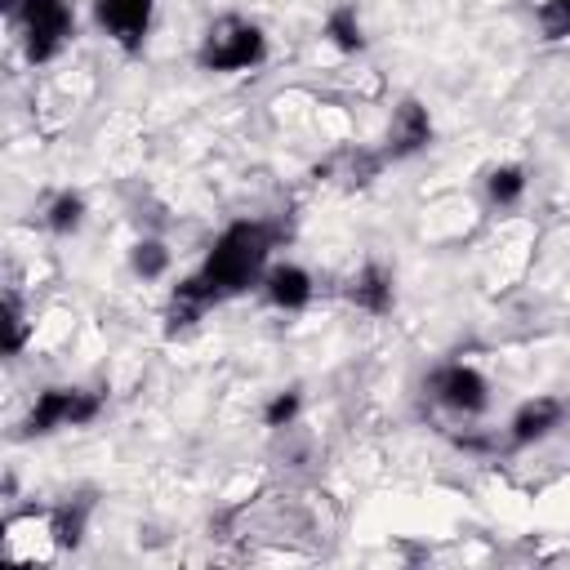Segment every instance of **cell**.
<instances>
[{
	"label": "cell",
	"mask_w": 570,
	"mask_h": 570,
	"mask_svg": "<svg viewBox=\"0 0 570 570\" xmlns=\"http://www.w3.org/2000/svg\"><path fill=\"white\" fill-rule=\"evenodd\" d=\"M281 240V227L267 218H236L227 223L214 245L205 249L200 267L174 285L169 307H165V334H183L191 330L209 307L232 303L249 289L263 285V272L272 267V249Z\"/></svg>",
	"instance_id": "1"
},
{
	"label": "cell",
	"mask_w": 570,
	"mask_h": 570,
	"mask_svg": "<svg viewBox=\"0 0 570 570\" xmlns=\"http://www.w3.org/2000/svg\"><path fill=\"white\" fill-rule=\"evenodd\" d=\"M263 62H267V31L245 13H218L196 45V67L209 76H240Z\"/></svg>",
	"instance_id": "2"
},
{
	"label": "cell",
	"mask_w": 570,
	"mask_h": 570,
	"mask_svg": "<svg viewBox=\"0 0 570 570\" xmlns=\"http://www.w3.org/2000/svg\"><path fill=\"white\" fill-rule=\"evenodd\" d=\"M9 22L18 27V45L31 67L53 62L76 40V9L71 0H4Z\"/></svg>",
	"instance_id": "3"
},
{
	"label": "cell",
	"mask_w": 570,
	"mask_h": 570,
	"mask_svg": "<svg viewBox=\"0 0 570 570\" xmlns=\"http://www.w3.org/2000/svg\"><path fill=\"white\" fill-rule=\"evenodd\" d=\"M102 392L76 387V383H53L45 392H36V401L22 414L18 436H53L62 428H89L102 414Z\"/></svg>",
	"instance_id": "4"
},
{
	"label": "cell",
	"mask_w": 570,
	"mask_h": 570,
	"mask_svg": "<svg viewBox=\"0 0 570 570\" xmlns=\"http://www.w3.org/2000/svg\"><path fill=\"white\" fill-rule=\"evenodd\" d=\"M423 387L441 410H450L459 419H481L490 410V379L468 361H441Z\"/></svg>",
	"instance_id": "5"
},
{
	"label": "cell",
	"mask_w": 570,
	"mask_h": 570,
	"mask_svg": "<svg viewBox=\"0 0 570 570\" xmlns=\"http://www.w3.org/2000/svg\"><path fill=\"white\" fill-rule=\"evenodd\" d=\"M89 9H94V27L120 53H142L156 22V0H89Z\"/></svg>",
	"instance_id": "6"
},
{
	"label": "cell",
	"mask_w": 570,
	"mask_h": 570,
	"mask_svg": "<svg viewBox=\"0 0 570 570\" xmlns=\"http://www.w3.org/2000/svg\"><path fill=\"white\" fill-rule=\"evenodd\" d=\"M432 134H436V129H432L428 107H423L419 98H401V102L392 107V120H387L379 160H410V156L428 151V147H432Z\"/></svg>",
	"instance_id": "7"
},
{
	"label": "cell",
	"mask_w": 570,
	"mask_h": 570,
	"mask_svg": "<svg viewBox=\"0 0 570 570\" xmlns=\"http://www.w3.org/2000/svg\"><path fill=\"white\" fill-rule=\"evenodd\" d=\"M566 419H570V405H566L561 396H530V401H521V405L512 410V419H508V445H512V450L539 445V441H548Z\"/></svg>",
	"instance_id": "8"
},
{
	"label": "cell",
	"mask_w": 570,
	"mask_h": 570,
	"mask_svg": "<svg viewBox=\"0 0 570 570\" xmlns=\"http://www.w3.org/2000/svg\"><path fill=\"white\" fill-rule=\"evenodd\" d=\"M258 294H263V303L267 307H276V312H303L307 303H312V294H316V281H312V272L303 267V263H272L267 272H263V285H258Z\"/></svg>",
	"instance_id": "9"
},
{
	"label": "cell",
	"mask_w": 570,
	"mask_h": 570,
	"mask_svg": "<svg viewBox=\"0 0 570 570\" xmlns=\"http://www.w3.org/2000/svg\"><path fill=\"white\" fill-rule=\"evenodd\" d=\"M343 294H347L352 307H361V312H370V316H387V312L396 307V276H392L387 263L365 258V263L352 272V281H347Z\"/></svg>",
	"instance_id": "10"
},
{
	"label": "cell",
	"mask_w": 570,
	"mask_h": 570,
	"mask_svg": "<svg viewBox=\"0 0 570 570\" xmlns=\"http://www.w3.org/2000/svg\"><path fill=\"white\" fill-rule=\"evenodd\" d=\"M85 521H89V499H67L58 508H49L45 517V534L58 552H76L85 543Z\"/></svg>",
	"instance_id": "11"
},
{
	"label": "cell",
	"mask_w": 570,
	"mask_h": 570,
	"mask_svg": "<svg viewBox=\"0 0 570 570\" xmlns=\"http://www.w3.org/2000/svg\"><path fill=\"white\" fill-rule=\"evenodd\" d=\"M525 187H530V174L517 160H503V165L485 169V200L494 209H517L525 200Z\"/></svg>",
	"instance_id": "12"
},
{
	"label": "cell",
	"mask_w": 570,
	"mask_h": 570,
	"mask_svg": "<svg viewBox=\"0 0 570 570\" xmlns=\"http://www.w3.org/2000/svg\"><path fill=\"white\" fill-rule=\"evenodd\" d=\"M85 214H89L85 196H80L76 187H62V191L49 196L40 223H45V232H53V236H76V232L85 227Z\"/></svg>",
	"instance_id": "13"
},
{
	"label": "cell",
	"mask_w": 570,
	"mask_h": 570,
	"mask_svg": "<svg viewBox=\"0 0 570 570\" xmlns=\"http://www.w3.org/2000/svg\"><path fill=\"white\" fill-rule=\"evenodd\" d=\"M321 36L338 49V53H365V27H361V13H356V4H334L330 13H325V27H321Z\"/></svg>",
	"instance_id": "14"
},
{
	"label": "cell",
	"mask_w": 570,
	"mask_h": 570,
	"mask_svg": "<svg viewBox=\"0 0 570 570\" xmlns=\"http://www.w3.org/2000/svg\"><path fill=\"white\" fill-rule=\"evenodd\" d=\"M169 267H174V249L160 236H138L129 245V272L138 281H160V276H169Z\"/></svg>",
	"instance_id": "15"
},
{
	"label": "cell",
	"mask_w": 570,
	"mask_h": 570,
	"mask_svg": "<svg viewBox=\"0 0 570 570\" xmlns=\"http://www.w3.org/2000/svg\"><path fill=\"white\" fill-rule=\"evenodd\" d=\"M298 414H303V392H298V387H281V392H272L267 405H263V428L281 432V428H289Z\"/></svg>",
	"instance_id": "16"
},
{
	"label": "cell",
	"mask_w": 570,
	"mask_h": 570,
	"mask_svg": "<svg viewBox=\"0 0 570 570\" xmlns=\"http://www.w3.org/2000/svg\"><path fill=\"white\" fill-rule=\"evenodd\" d=\"M27 334H31V325H27L22 298H18V294H4V352L18 356V352L27 347Z\"/></svg>",
	"instance_id": "17"
},
{
	"label": "cell",
	"mask_w": 570,
	"mask_h": 570,
	"mask_svg": "<svg viewBox=\"0 0 570 570\" xmlns=\"http://www.w3.org/2000/svg\"><path fill=\"white\" fill-rule=\"evenodd\" d=\"M534 22L543 40H570V0H543L534 9Z\"/></svg>",
	"instance_id": "18"
}]
</instances>
